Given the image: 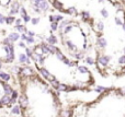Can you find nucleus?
Listing matches in <instances>:
<instances>
[{
    "mask_svg": "<svg viewBox=\"0 0 125 117\" xmlns=\"http://www.w3.org/2000/svg\"><path fill=\"white\" fill-rule=\"evenodd\" d=\"M0 78H2L4 81H8L10 79V76L8 73H4V72H0Z\"/></svg>",
    "mask_w": 125,
    "mask_h": 117,
    "instance_id": "19",
    "label": "nucleus"
},
{
    "mask_svg": "<svg viewBox=\"0 0 125 117\" xmlns=\"http://www.w3.org/2000/svg\"><path fill=\"white\" fill-rule=\"evenodd\" d=\"M20 13H21L22 17L26 14V11H25V8H24V7H21V8H20Z\"/></svg>",
    "mask_w": 125,
    "mask_h": 117,
    "instance_id": "36",
    "label": "nucleus"
},
{
    "mask_svg": "<svg viewBox=\"0 0 125 117\" xmlns=\"http://www.w3.org/2000/svg\"><path fill=\"white\" fill-rule=\"evenodd\" d=\"M119 63L122 66V67H125V54L119 58Z\"/></svg>",
    "mask_w": 125,
    "mask_h": 117,
    "instance_id": "20",
    "label": "nucleus"
},
{
    "mask_svg": "<svg viewBox=\"0 0 125 117\" xmlns=\"http://www.w3.org/2000/svg\"><path fill=\"white\" fill-rule=\"evenodd\" d=\"M8 37H9V38H10L12 42H15V41H18V39H19L21 36H20L18 33H11V34H9Z\"/></svg>",
    "mask_w": 125,
    "mask_h": 117,
    "instance_id": "4",
    "label": "nucleus"
},
{
    "mask_svg": "<svg viewBox=\"0 0 125 117\" xmlns=\"http://www.w3.org/2000/svg\"><path fill=\"white\" fill-rule=\"evenodd\" d=\"M124 54H125V47H124Z\"/></svg>",
    "mask_w": 125,
    "mask_h": 117,
    "instance_id": "56",
    "label": "nucleus"
},
{
    "mask_svg": "<svg viewBox=\"0 0 125 117\" xmlns=\"http://www.w3.org/2000/svg\"><path fill=\"white\" fill-rule=\"evenodd\" d=\"M101 14L103 18H108L109 17V12L106 11V9H102L101 10Z\"/></svg>",
    "mask_w": 125,
    "mask_h": 117,
    "instance_id": "31",
    "label": "nucleus"
},
{
    "mask_svg": "<svg viewBox=\"0 0 125 117\" xmlns=\"http://www.w3.org/2000/svg\"><path fill=\"white\" fill-rule=\"evenodd\" d=\"M19 60H20V63H30V59L28 58V55L26 54H20L19 55Z\"/></svg>",
    "mask_w": 125,
    "mask_h": 117,
    "instance_id": "3",
    "label": "nucleus"
},
{
    "mask_svg": "<svg viewBox=\"0 0 125 117\" xmlns=\"http://www.w3.org/2000/svg\"><path fill=\"white\" fill-rule=\"evenodd\" d=\"M51 28H52V31H56L58 28V22H52L51 23Z\"/></svg>",
    "mask_w": 125,
    "mask_h": 117,
    "instance_id": "22",
    "label": "nucleus"
},
{
    "mask_svg": "<svg viewBox=\"0 0 125 117\" xmlns=\"http://www.w3.org/2000/svg\"><path fill=\"white\" fill-rule=\"evenodd\" d=\"M41 48H42V52H43V54H48V53H50V48H48L47 44L43 43L41 45Z\"/></svg>",
    "mask_w": 125,
    "mask_h": 117,
    "instance_id": "5",
    "label": "nucleus"
},
{
    "mask_svg": "<svg viewBox=\"0 0 125 117\" xmlns=\"http://www.w3.org/2000/svg\"><path fill=\"white\" fill-rule=\"evenodd\" d=\"M50 22L52 23V22H56V18H55V15H50Z\"/></svg>",
    "mask_w": 125,
    "mask_h": 117,
    "instance_id": "46",
    "label": "nucleus"
},
{
    "mask_svg": "<svg viewBox=\"0 0 125 117\" xmlns=\"http://www.w3.org/2000/svg\"><path fill=\"white\" fill-rule=\"evenodd\" d=\"M19 8H20V4H19V2H13L12 3V9H14V10H17V11H19Z\"/></svg>",
    "mask_w": 125,
    "mask_h": 117,
    "instance_id": "30",
    "label": "nucleus"
},
{
    "mask_svg": "<svg viewBox=\"0 0 125 117\" xmlns=\"http://www.w3.org/2000/svg\"><path fill=\"white\" fill-rule=\"evenodd\" d=\"M28 37H29V36H26V35L23 33V34L21 35V37H20V38H21L22 41H26V39H28Z\"/></svg>",
    "mask_w": 125,
    "mask_h": 117,
    "instance_id": "48",
    "label": "nucleus"
},
{
    "mask_svg": "<svg viewBox=\"0 0 125 117\" xmlns=\"http://www.w3.org/2000/svg\"><path fill=\"white\" fill-rule=\"evenodd\" d=\"M48 48H50V53H51V54H56L57 50H58L54 46V44H50V45H48Z\"/></svg>",
    "mask_w": 125,
    "mask_h": 117,
    "instance_id": "11",
    "label": "nucleus"
},
{
    "mask_svg": "<svg viewBox=\"0 0 125 117\" xmlns=\"http://www.w3.org/2000/svg\"><path fill=\"white\" fill-rule=\"evenodd\" d=\"M55 18H56V22H62V20H64V17L62 15H55Z\"/></svg>",
    "mask_w": 125,
    "mask_h": 117,
    "instance_id": "37",
    "label": "nucleus"
},
{
    "mask_svg": "<svg viewBox=\"0 0 125 117\" xmlns=\"http://www.w3.org/2000/svg\"><path fill=\"white\" fill-rule=\"evenodd\" d=\"M15 28H17L18 32H28V31H26V27L23 26L22 24L21 25H15Z\"/></svg>",
    "mask_w": 125,
    "mask_h": 117,
    "instance_id": "15",
    "label": "nucleus"
},
{
    "mask_svg": "<svg viewBox=\"0 0 125 117\" xmlns=\"http://www.w3.org/2000/svg\"><path fill=\"white\" fill-rule=\"evenodd\" d=\"M12 113L13 114H20V109H19V106H14L12 108Z\"/></svg>",
    "mask_w": 125,
    "mask_h": 117,
    "instance_id": "34",
    "label": "nucleus"
},
{
    "mask_svg": "<svg viewBox=\"0 0 125 117\" xmlns=\"http://www.w3.org/2000/svg\"><path fill=\"white\" fill-rule=\"evenodd\" d=\"M43 1L44 0H33V4H34V7H40Z\"/></svg>",
    "mask_w": 125,
    "mask_h": 117,
    "instance_id": "29",
    "label": "nucleus"
},
{
    "mask_svg": "<svg viewBox=\"0 0 125 117\" xmlns=\"http://www.w3.org/2000/svg\"><path fill=\"white\" fill-rule=\"evenodd\" d=\"M51 83H52V85H53V87H55V88H58V85H59V83L57 82V80L51 81Z\"/></svg>",
    "mask_w": 125,
    "mask_h": 117,
    "instance_id": "42",
    "label": "nucleus"
},
{
    "mask_svg": "<svg viewBox=\"0 0 125 117\" xmlns=\"http://www.w3.org/2000/svg\"><path fill=\"white\" fill-rule=\"evenodd\" d=\"M3 22H6V18H4L3 15H2L1 13H0V24H2Z\"/></svg>",
    "mask_w": 125,
    "mask_h": 117,
    "instance_id": "45",
    "label": "nucleus"
},
{
    "mask_svg": "<svg viewBox=\"0 0 125 117\" xmlns=\"http://www.w3.org/2000/svg\"><path fill=\"white\" fill-rule=\"evenodd\" d=\"M47 42L50 44H56L57 43V38L54 36V35H51L50 37H47Z\"/></svg>",
    "mask_w": 125,
    "mask_h": 117,
    "instance_id": "10",
    "label": "nucleus"
},
{
    "mask_svg": "<svg viewBox=\"0 0 125 117\" xmlns=\"http://www.w3.org/2000/svg\"><path fill=\"white\" fill-rule=\"evenodd\" d=\"M19 46H20V47H22V48H25V47H26V46H25V44H24L23 42H21V43H19Z\"/></svg>",
    "mask_w": 125,
    "mask_h": 117,
    "instance_id": "50",
    "label": "nucleus"
},
{
    "mask_svg": "<svg viewBox=\"0 0 125 117\" xmlns=\"http://www.w3.org/2000/svg\"><path fill=\"white\" fill-rule=\"evenodd\" d=\"M26 42H28V44H33L34 43V38H33L32 36H29L28 39H26Z\"/></svg>",
    "mask_w": 125,
    "mask_h": 117,
    "instance_id": "39",
    "label": "nucleus"
},
{
    "mask_svg": "<svg viewBox=\"0 0 125 117\" xmlns=\"http://www.w3.org/2000/svg\"><path fill=\"white\" fill-rule=\"evenodd\" d=\"M75 57L77 59H81L83 58V55H82V53H78V54H75Z\"/></svg>",
    "mask_w": 125,
    "mask_h": 117,
    "instance_id": "40",
    "label": "nucleus"
},
{
    "mask_svg": "<svg viewBox=\"0 0 125 117\" xmlns=\"http://www.w3.org/2000/svg\"><path fill=\"white\" fill-rule=\"evenodd\" d=\"M53 4H54V7L56 9H58V10H62V3H58V1H57V0Z\"/></svg>",
    "mask_w": 125,
    "mask_h": 117,
    "instance_id": "24",
    "label": "nucleus"
},
{
    "mask_svg": "<svg viewBox=\"0 0 125 117\" xmlns=\"http://www.w3.org/2000/svg\"><path fill=\"white\" fill-rule=\"evenodd\" d=\"M86 63H88V65H93V63H94V59L91 58V57H87V58H86Z\"/></svg>",
    "mask_w": 125,
    "mask_h": 117,
    "instance_id": "25",
    "label": "nucleus"
},
{
    "mask_svg": "<svg viewBox=\"0 0 125 117\" xmlns=\"http://www.w3.org/2000/svg\"><path fill=\"white\" fill-rule=\"evenodd\" d=\"M15 25H21V23H22V20L21 19H15Z\"/></svg>",
    "mask_w": 125,
    "mask_h": 117,
    "instance_id": "47",
    "label": "nucleus"
},
{
    "mask_svg": "<svg viewBox=\"0 0 125 117\" xmlns=\"http://www.w3.org/2000/svg\"><path fill=\"white\" fill-rule=\"evenodd\" d=\"M123 72H124V73H125V68H124V69H123Z\"/></svg>",
    "mask_w": 125,
    "mask_h": 117,
    "instance_id": "55",
    "label": "nucleus"
},
{
    "mask_svg": "<svg viewBox=\"0 0 125 117\" xmlns=\"http://www.w3.org/2000/svg\"><path fill=\"white\" fill-rule=\"evenodd\" d=\"M104 90H105V89H104L103 87H97V89H95V91H97V92H99V93H101V92H103Z\"/></svg>",
    "mask_w": 125,
    "mask_h": 117,
    "instance_id": "43",
    "label": "nucleus"
},
{
    "mask_svg": "<svg viewBox=\"0 0 125 117\" xmlns=\"http://www.w3.org/2000/svg\"><path fill=\"white\" fill-rule=\"evenodd\" d=\"M71 28H73V26H71V25H67L66 27H65L64 32H65V33H66V34H67V33H68V32H70V31H71Z\"/></svg>",
    "mask_w": 125,
    "mask_h": 117,
    "instance_id": "38",
    "label": "nucleus"
},
{
    "mask_svg": "<svg viewBox=\"0 0 125 117\" xmlns=\"http://www.w3.org/2000/svg\"><path fill=\"white\" fill-rule=\"evenodd\" d=\"M69 23H70V21H62V23L59 24V26H58L59 31H61V32H62V31L64 30V27H65V26H66V25H68Z\"/></svg>",
    "mask_w": 125,
    "mask_h": 117,
    "instance_id": "12",
    "label": "nucleus"
},
{
    "mask_svg": "<svg viewBox=\"0 0 125 117\" xmlns=\"http://www.w3.org/2000/svg\"><path fill=\"white\" fill-rule=\"evenodd\" d=\"M122 27H123V30H124V32H125V22H124L123 25H122Z\"/></svg>",
    "mask_w": 125,
    "mask_h": 117,
    "instance_id": "52",
    "label": "nucleus"
},
{
    "mask_svg": "<svg viewBox=\"0 0 125 117\" xmlns=\"http://www.w3.org/2000/svg\"><path fill=\"white\" fill-rule=\"evenodd\" d=\"M19 11H17V10H14V9H11V11H10V15H13V14H15V13H18Z\"/></svg>",
    "mask_w": 125,
    "mask_h": 117,
    "instance_id": "49",
    "label": "nucleus"
},
{
    "mask_svg": "<svg viewBox=\"0 0 125 117\" xmlns=\"http://www.w3.org/2000/svg\"><path fill=\"white\" fill-rule=\"evenodd\" d=\"M22 69H20L19 67H13L12 68V71H14V73H19V71H21Z\"/></svg>",
    "mask_w": 125,
    "mask_h": 117,
    "instance_id": "44",
    "label": "nucleus"
},
{
    "mask_svg": "<svg viewBox=\"0 0 125 117\" xmlns=\"http://www.w3.org/2000/svg\"><path fill=\"white\" fill-rule=\"evenodd\" d=\"M98 1H99V2H103L104 0H98Z\"/></svg>",
    "mask_w": 125,
    "mask_h": 117,
    "instance_id": "53",
    "label": "nucleus"
},
{
    "mask_svg": "<svg viewBox=\"0 0 125 117\" xmlns=\"http://www.w3.org/2000/svg\"><path fill=\"white\" fill-rule=\"evenodd\" d=\"M78 71L81 72V73H87V72H88V69H87L86 67H83V66H81V67H78Z\"/></svg>",
    "mask_w": 125,
    "mask_h": 117,
    "instance_id": "23",
    "label": "nucleus"
},
{
    "mask_svg": "<svg viewBox=\"0 0 125 117\" xmlns=\"http://www.w3.org/2000/svg\"><path fill=\"white\" fill-rule=\"evenodd\" d=\"M2 67V65H1V63H0V68H1Z\"/></svg>",
    "mask_w": 125,
    "mask_h": 117,
    "instance_id": "54",
    "label": "nucleus"
},
{
    "mask_svg": "<svg viewBox=\"0 0 125 117\" xmlns=\"http://www.w3.org/2000/svg\"><path fill=\"white\" fill-rule=\"evenodd\" d=\"M66 13H69V14H75V13H77V9H76L75 7H69V8L67 9Z\"/></svg>",
    "mask_w": 125,
    "mask_h": 117,
    "instance_id": "13",
    "label": "nucleus"
},
{
    "mask_svg": "<svg viewBox=\"0 0 125 117\" xmlns=\"http://www.w3.org/2000/svg\"><path fill=\"white\" fill-rule=\"evenodd\" d=\"M81 14H82V19L83 20H88L89 18H90V14H89V12H87V11H83Z\"/></svg>",
    "mask_w": 125,
    "mask_h": 117,
    "instance_id": "26",
    "label": "nucleus"
},
{
    "mask_svg": "<svg viewBox=\"0 0 125 117\" xmlns=\"http://www.w3.org/2000/svg\"><path fill=\"white\" fill-rule=\"evenodd\" d=\"M14 21H15V19L12 17V15H10V17H7V18H6V23H8V24L13 23Z\"/></svg>",
    "mask_w": 125,
    "mask_h": 117,
    "instance_id": "21",
    "label": "nucleus"
},
{
    "mask_svg": "<svg viewBox=\"0 0 125 117\" xmlns=\"http://www.w3.org/2000/svg\"><path fill=\"white\" fill-rule=\"evenodd\" d=\"M0 82H1V81H0Z\"/></svg>",
    "mask_w": 125,
    "mask_h": 117,
    "instance_id": "57",
    "label": "nucleus"
},
{
    "mask_svg": "<svg viewBox=\"0 0 125 117\" xmlns=\"http://www.w3.org/2000/svg\"><path fill=\"white\" fill-rule=\"evenodd\" d=\"M28 35H29V36H34V32H31V31H29V32H28Z\"/></svg>",
    "mask_w": 125,
    "mask_h": 117,
    "instance_id": "51",
    "label": "nucleus"
},
{
    "mask_svg": "<svg viewBox=\"0 0 125 117\" xmlns=\"http://www.w3.org/2000/svg\"><path fill=\"white\" fill-rule=\"evenodd\" d=\"M66 44H67V47H68L70 50H76V45L71 41H68Z\"/></svg>",
    "mask_w": 125,
    "mask_h": 117,
    "instance_id": "14",
    "label": "nucleus"
},
{
    "mask_svg": "<svg viewBox=\"0 0 125 117\" xmlns=\"http://www.w3.org/2000/svg\"><path fill=\"white\" fill-rule=\"evenodd\" d=\"M103 28H104L103 22H102V21H98L97 22V30L99 31V32H102V31H103Z\"/></svg>",
    "mask_w": 125,
    "mask_h": 117,
    "instance_id": "9",
    "label": "nucleus"
},
{
    "mask_svg": "<svg viewBox=\"0 0 125 117\" xmlns=\"http://www.w3.org/2000/svg\"><path fill=\"white\" fill-rule=\"evenodd\" d=\"M3 88H4V93H6V94L10 95V94H12V93H13V90L11 89V88L9 87V85L4 84V85H3Z\"/></svg>",
    "mask_w": 125,
    "mask_h": 117,
    "instance_id": "8",
    "label": "nucleus"
},
{
    "mask_svg": "<svg viewBox=\"0 0 125 117\" xmlns=\"http://www.w3.org/2000/svg\"><path fill=\"white\" fill-rule=\"evenodd\" d=\"M22 18H23L24 22H29V21H30V20H32V19H31V17H30V15H29V14L23 15V17H22Z\"/></svg>",
    "mask_w": 125,
    "mask_h": 117,
    "instance_id": "35",
    "label": "nucleus"
},
{
    "mask_svg": "<svg viewBox=\"0 0 125 117\" xmlns=\"http://www.w3.org/2000/svg\"><path fill=\"white\" fill-rule=\"evenodd\" d=\"M41 73H42V74H43V76H44V77H45V78H46V79H48V77H50V76H51V74H50V73H48V71H47V70H46V69H45V68H41Z\"/></svg>",
    "mask_w": 125,
    "mask_h": 117,
    "instance_id": "17",
    "label": "nucleus"
},
{
    "mask_svg": "<svg viewBox=\"0 0 125 117\" xmlns=\"http://www.w3.org/2000/svg\"><path fill=\"white\" fill-rule=\"evenodd\" d=\"M1 101H2V103H3V104H7V103H10L11 102V99H10V96H9L8 94H6V95L2 98Z\"/></svg>",
    "mask_w": 125,
    "mask_h": 117,
    "instance_id": "16",
    "label": "nucleus"
},
{
    "mask_svg": "<svg viewBox=\"0 0 125 117\" xmlns=\"http://www.w3.org/2000/svg\"><path fill=\"white\" fill-rule=\"evenodd\" d=\"M110 59L111 57L110 56H100L99 59H98V63H99L101 67H105V66H108V63H110Z\"/></svg>",
    "mask_w": 125,
    "mask_h": 117,
    "instance_id": "1",
    "label": "nucleus"
},
{
    "mask_svg": "<svg viewBox=\"0 0 125 117\" xmlns=\"http://www.w3.org/2000/svg\"><path fill=\"white\" fill-rule=\"evenodd\" d=\"M115 23H116V25H123L124 22L122 21L120 18H115Z\"/></svg>",
    "mask_w": 125,
    "mask_h": 117,
    "instance_id": "33",
    "label": "nucleus"
},
{
    "mask_svg": "<svg viewBox=\"0 0 125 117\" xmlns=\"http://www.w3.org/2000/svg\"><path fill=\"white\" fill-rule=\"evenodd\" d=\"M97 44L100 48H105L106 46H108V42H106V39L104 38V37H99Z\"/></svg>",
    "mask_w": 125,
    "mask_h": 117,
    "instance_id": "2",
    "label": "nucleus"
},
{
    "mask_svg": "<svg viewBox=\"0 0 125 117\" xmlns=\"http://www.w3.org/2000/svg\"><path fill=\"white\" fill-rule=\"evenodd\" d=\"M56 57L59 59V60H64V59H65V56L62 54L61 52H58V50H57V53H56Z\"/></svg>",
    "mask_w": 125,
    "mask_h": 117,
    "instance_id": "27",
    "label": "nucleus"
},
{
    "mask_svg": "<svg viewBox=\"0 0 125 117\" xmlns=\"http://www.w3.org/2000/svg\"><path fill=\"white\" fill-rule=\"evenodd\" d=\"M39 8L41 9V11H46V10H48V3L45 1V0H44V1L42 2V4L39 7Z\"/></svg>",
    "mask_w": 125,
    "mask_h": 117,
    "instance_id": "7",
    "label": "nucleus"
},
{
    "mask_svg": "<svg viewBox=\"0 0 125 117\" xmlns=\"http://www.w3.org/2000/svg\"><path fill=\"white\" fill-rule=\"evenodd\" d=\"M20 102H21V105H22V106L25 107L26 105H28V99H26L25 96H22V98L20 99Z\"/></svg>",
    "mask_w": 125,
    "mask_h": 117,
    "instance_id": "18",
    "label": "nucleus"
},
{
    "mask_svg": "<svg viewBox=\"0 0 125 117\" xmlns=\"http://www.w3.org/2000/svg\"><path fill=\"white\" fill-rule=\"evenodd\" d=\"M31 22H32V24H34V25H35V24H37L40 22V20L37 19V18H33V19L31 20Z\"/></svg>",
    "mask_w": 125,
    "mask_h": 117,
    "instance_id": "41",
    "label": "nucleus"
},
{
    "mask_svg": "<svg viewBox=\"0 0 125 117\" xmlns=\"http://www.w3.org/2000/svg\"><path fill=\"white\" fill-rule=\"evenodd\" d=\"M25 52H26V55H28V57H32L33 54H34V53H33L32 50H31L30 48H28V47H25Z\"/></svg>",
    "mask_w": 125,
    "mask_h": 117,
    "instance_id": "32",
    "label": "nucleus"
},
{
    "mask_svg": "<svg viewBox=\"0 0 125 117\" xmlns=\"http://www.w3.org/2000/svg\"><path fill=\"white\" fill-rule=\"evenodd\" d=\"M21 71L24 76H31V74H33V71L30 69V68H23Z\"/></svg>",
    "mask_w": 125,
    "mask_h": 117,
    "instance_id": "6",
    "label": "nucleus"
},
{
    "mask_svg": "<svg viewBox=\"0 0 125 117\" xmlns=\"http://www.w3.org/2000/svg\"><path fill=\"white\" fill-rule=\"evenodd\" d=\"M57 89H58V90H61V91H66V90H68L69 88L67 87V85H65V84H59Z\"/></svg>",
    "mask_w": 125,
    "mask_h": 117,
    "instance_id": "28",
    "label": "nucleus"
}]
</instances>
